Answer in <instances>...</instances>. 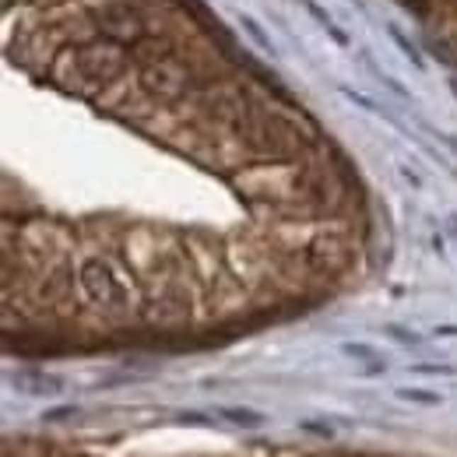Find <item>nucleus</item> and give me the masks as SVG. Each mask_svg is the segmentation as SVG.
Listing matches in <instances>:
<instances>
[{"label": "nucleus", "mask_w": 457, "mask_h": 457, "mask_svg": "<svg viewBox=\"0 0 457 457\" xmlns=\"http://www.w3.org/2000/svg\"><path fill=\"white\" fill-rule=\"evenodd\" d=\"M387 32H390V39L397 43V50H401L405 57H412V64H415V67L422 71V67H426V60H422V53H419V46H415V43H408V35H405V32H401L397 25H387Z\"/></svg>", "instance_id": "nucleus-1"}, {"label": "nucleus", "mask_w": 457, "mask_h": 457, "mask_svg": "<svg viewBox=\"0 0 457 457\" xmlns=\"http://www.w3.org/2000/svg\"><path fill=\"white\" fill-rule=\"evenodd\" d=\"M222 415H225L229 422H236V426H261V422H264V415L247 412V408H222Z\"/></svg>", "instance_id": "nucleus-2"}, {"label": "nucleus", "mask_w": 457, "mask_h": 457, "mask_svg": "<svg viewBox=\"0 0 457 457\" xmlns=\"http://www.w3.org/2000/svg\"><path fill=\"white\" fill-rule=\"evenodd\" d=\"M239 25H243V28H247V32H250V35H254V43H257V46H261V50H268V53H274L271 39H268V35H264V28H261V25H257V21H254V18H250V14H239Z\"/></svg>", "instance_id": "nucleus-3"}, {"label": "nucleus", "mask_w": 457, "mask_h": 457, "mask_svg": "<svg viewBox=\"0 0 457 457\" xmlns=\"http://www.w3.org/2000/svg\"><path fill=\"white\" fill-rule=\"evenodd\" d=\"M349 356H359V359H373V349L369 345H345Z\"/></svg>", "instance_id": "nucleus-4"}, {"label": "nucleus", "mask_w": 457, "mask_h": 457, "mask_svg": "<svg viewBox=\"0 0 457 457\" xmlns=\"http://www.w3.org/2000/svg\"><path fill=\"white\" fill-rule=\"evenodd\" d=\"M401 397H415V401H436V394H419V390H401Z\"/></svg>", "instance_id": "nucleus-5"}]
</instances>
